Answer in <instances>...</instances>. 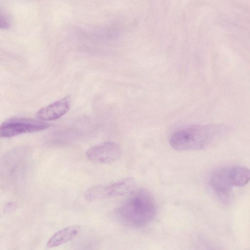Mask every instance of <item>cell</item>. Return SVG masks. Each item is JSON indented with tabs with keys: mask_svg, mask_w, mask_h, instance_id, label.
I'll list each match as a JSON object with an SVG mask.
<instances>
[{
	"mask_svg": "<svg viewBox=\"0 0 250 250\" xmlns=\"http://www.w3.org/2000/svg\"><path fill=\"white\" fill-rule=\"evenodd\" d=\"M47 123L33 119L15 118L4 122L0 127V136L11 138L22 134L43 130L48 128Z\"/></svg>",
	"mask_w": 250,
	"mask_h": 250,
	"instance_id": "277c9868",
	"label": "cell"
},
{
	"mask_svg": "<svg viewBox=\"0 0 250 250\" xmlns=\"http://www.w3.org/2000/svg\"><path fill=\"white\" fill-rule=\"evenodd\" d=\"M229 176L232 186L243 187L250 181V169L242 166L229 167Z\"/></svg>",
	"mask_w": 250,
	"mask_h": 250,
	"instance_id": "9c48e42d",
	"label": "cell"
},
{
	"mask_svg": "<svg viewBox=\"0 0 250 250\" xmlns=\"http://www.w3.org/2000/svg\"><path fill=\"white\" fill-rule=\"evenodd\" d=\"M0 27L3 29L8 28L10 26L8 20L4 16H0Z\"/></svg>",
	"mask_w": 250,
	"mask_h": 250,
	"instance_id": "30bf717a",
	"label": "cell"
},
{
	"mask_svg": "<svg viewBox=\"0 0 250 250\" xmlns=\"http://www.w3.org/2000/svg\"><path fill=\"white\" fill-rule=\"evenodd\" d=\"M156 213V206L149 192L141 189L132 193L117 209L116 214L124 223L142 227L150 223Z\"/></svg>",
	"mask_w": 250,
	"mask_h": 250,
	"instance_id": "7a4b0ae2",
	"label": "cell"
},
{
	"mask_svg": "<svg viewBox=\"0 0 250 250\" xmlns=\"http://www.w3.org/2000/svg\"><path fill=\"white\" fill-rule=\"evenodd\" d=\"M136 182L127 177L107 185L95 186L88 188L84 193V198L92 202L108 197L122 196L133 192Z\"/></svg>",
	"mask_w": 250,
	"mask_h": 250,
	"instance_id": "3957f363",
	"label": "cell"
},
{
	"mask_svg": "<svg viewBox=\"0 0 250 250\" xmlns=\"http://www.w3.org/2000/svg\"><path fill=\"white\" fill-rule=\"evenodd\" d=\"M229 167L222 168L214 172L210 178L213 191L219 196L226 197L230 194L232 185L229 176Z\"/></svg>",
	"mask_w": 250,
	"mask_h": 250,
	"instance_id": "52a82bcc",
	"label": "cell"
},
{
	"mask_svg": "<svg viewBox=\"0 0 250 250\" xmlns=\"http://www.w3.org/2000/svg\"><path fill=\"white\" fill-rule=\"evenodd\" d=\"M71 104V96L63 98L39 110L37 117L42 120L50 121L58 119L69 110Z\"/></svg>",
	"mask_w": 250,
	"mask_h": 250,
	"instance_id": "8992f818",
	"label": "cell"
},
{
	"mask_svg": "<svg viewBox=\"0 0 250 250\" xmlns=\"http://www.w3.org/2000/svg\"><path fill=\"white\" fill-rule=\"evenodd\" d=\"M122 150L115 143L106 142L89 148L85 153L87 159L98 164H111L121 157Z\"/></svg>",
	"mask_w": 250,
	"mask_h": 250,
	"instance_id": "5b68a950",
	"label": "cell"
},
{
	"mask_svg": "<svg viewBox=\"0 0 250 250\" xmlns=\"http://www.w3.org/2000/svg\"><path fill=\"white\" fill-rule=\"evenodd\" d=\"M80 230L78 226L65 227L55 233L47 241L46 247L53 248L61 246L76 237Z\"/></svg>",
	"mask_w": 250,
	"mask_h": 250,
	"instance_id": "ba28073f",
	"label": "cell"
},
{
	"mask_svg": "<svg viewBox=\"0 0 250 250\" xmlns=\"http://www.w3.org/2000/svg\"><path fill=\"white\" fill-rule=\"evenodd\" d=\"M17 207V205L14 202H9L4 206V210L5 212H11L14 210Z\"/></svg>",
	"mask_w": 250,
	"mask_h": 250,
	"instance_id": "8fae6325",
	"label": "cell"
},
{
	"mask_svg": "<svg viewBox=\"0 0 250 250\" xmlns=\"http://www.w3.org/2000/svg\"><path fill=\"white\" fill-rule=\"evenodd\" d=\"M229 129L223 124L189 126L173 133L169 144L173 149L179 151L203 149L225 135Z\"/></svg>",
	"mask_w": 250,
	"mask_h": 250,
	"instance_id": "6da1fadb",
	"label": "cell"
}]
</instances>
